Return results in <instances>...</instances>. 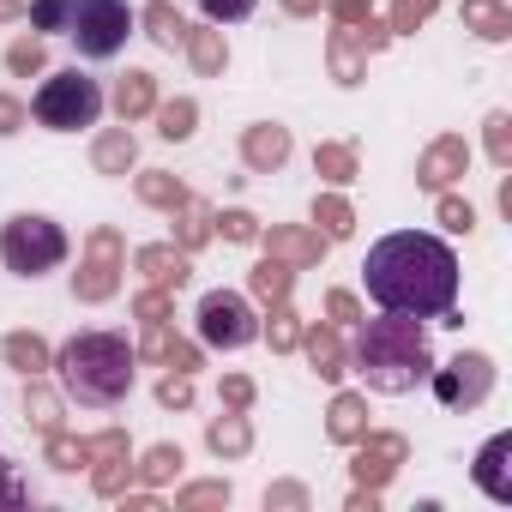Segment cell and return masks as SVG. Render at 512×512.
<instances>
[{
  "instance_id": "ab89813d",
  "label": "cell",
  "mask_w": 512,
  "mask_h": 512,
  "mask_svg": "<svg viewBox=\"0 0 512 512\" xmlns=\"http://www.w3.org/2000/svg\"><path fill=\"white\" fill-rule=\"evenodd\" d=\"M434 199H440L434 211H440V223H446L452 235H470V229H476V211H470V199H458V193H446V187H440Z\"/></svg>"
},
{
  "instance_id": "d6986e66",
  "label": "cell",
  "mask_w": 512,
  "mask_h": 512,
  "mask_svg": "<svg viewBox=\"0 0 512 512\" xmlns=\"http://www.w3.org/2000/svg\"><path fill=\"white\" fill-rule=\"evenodd\" d=\"M302 350H308V362H314V374H320V380H344L350 350H344L338 326H308V332H302Z\"/></svg>"
},
{
  "instance_id": "7a4b0ae2",
  "label": "cell",
  "mask_w": 512,
  "mask_h": 512,
  "mask_svg": "<svg viewBox=\"0 0 512 512\" xmlns=\"http://www.w3.org/2000/svg\"><path fill=\"white\" fill-rule=\"evenodd\" d=\"M350 368H356L374 392H392V398H398V392H410V386H422V380H428V368H434L422 320H410V314H386V308H380V320H368V326H362Z\"/></svg>"
},
{
  "instance_id": "9a60e30c",
  "label": "cell",
  "mask_w": 512,
  "mask_h": 512,
  "mask_svg": "<svg viewBox=\"0 0 512 512\" xmlns=\"http://www.w3.org/2000/svg\"><path fill=\"white\" fill-rule=\"evenodd\" d=\"M241 163H247L253 175L284 169V163H290V127H278V121L247 127V133H241Z\"/></svg>"
},
{
  "instance_id": "e0dca14e",
  "label": "cell",
  "mask_w": 512,
  "mask_h": 512,
  "mask_svg": "<svg viewBox=\"0 0 512 512\" xmlns=\"http://www.w3.org/2000/svg\"><path fill=\"white\" fill-rule=\"evenodd\" d=\"M506 458H512V434H494V440L476 452V464H470L476 488H482L488 500H500V506L512 500V464H506Z\"/></svg>"
},
{
  "instance_id": "11a10c76",
  "label": "cell",
  "mask_w": 512,
  "mask_h": 512,
  "mask_svg": "<svg viewBox=\"0 0 512 512\" xmlns=\"http://www.w3.org/2000/svg\"><path fill=\"white\" fill-rule=\"evenodd\" d=\"M320 7H326V0H284V13H290V19H314Z\"/></svg>"
},
{
  "instance_id": "ac0fdd59",
  "label": "cell",
  "mask_w": 512,
  "mask_h": 512,
  "mask_svg": "<svg viewBox=\"0 0 512 512\" xmlns=\"http://www.w3.org/2000/svg\"><path fill=\"white\" fill-rule=\"evenodd\" d=\"M139 356H151V362H163V368H181V374H193V368H199V350H193V344H181V338L169 332V320H151V326H145Z\"/></svg>"
},
{
  "instance_id": "f6af8a7d",
  "label": "cell",
  "mask_w": 512,
  "mask_h": 512,
  "mask_svg": "<svg viewBox=\"0 0 512 512\" xmlns=\"http://www.w3.org/2000/svg\"><path fill=\"white\" fill-rule=\"evenodd\" d=\"M253 7H260V0H199V13H205L211 25H241Z\"/></svg>"
},
{
  "instance_id": "b9f144b4",
  "label": "cell",
  "mask_w": 512,
  "mask_h": 512,
  "mask_svg": "<svg viewBox=\"0 0 512 512\" xmlns=\"http://www.w3.org/2000/svg\"><path fill=\"white\" fill-rule=\"evenodd\" d=\"M488 157H494L500 169H512V115H506V109L488 115Z\"/></svg>"
},
{
  "instance_id": "603a6c76",
  "label": "cell",
  "mask_w": 512,
  "mask_h": 512,
  "mask_svg": "<svg viewBox=\"0 0 512 512\" xmlns=\"http://www.w3.org/2000/svg\"><path fill=\"white\" fill-rule=\"evenodd\" d=\"M326 434H332L338 446H356V440L368 434V398H362V392H338V398H332V416H326Z\"/></svg>"
},
{
  "instance_id": "816d5d0a",
  "label": "cell",
  "mask_w": 512,
  "mask_h": 512,
  "mask_svg": "<svg viewBox=\"0 0 512 512\" xmlns=\"http://www.w3.org/2000/svg\"><path fill=\"white\" fill-rule=\"evenodd\" d=\"M25 500H31V488L13 476V464H7V458H0V506H25Z\"/></svg>"
},
{
  "instance_id": "4316f807",
  "label": "cell",
  "mask_w": 512,
  "mask_h": 512,
  "mask_svg": "<svg viewBox=\"0 0 512 512\" xmlns=\"http://www.w3.org/2000/svg\"><path fill=\"white\" fill-rule=\"evenodd\" d=\"M205 446H211L217 458H241V452L253 446V428H247V416H241V410H223V416L205 428Z\"/></svg>"
},
{
  "instance_id": "2e32d148",
  "label": "cell",
  "mask_w": 512,
  "mask_h": 512,
  "mask_svg": "<svg viewBox=\"0 0 512 512\" xmlns=\"http://www.w3.org/2000/svg\"><path fill=\"white\" fill-rule=\"evenodd\" d=\"M133 266L145 272V284H151V290H181V284L193 278L187 253H181L175 241H151V247H139V253H133Z\"/></svg>"
},
{
  "instance_id": "f1b7e54d",
  "label": "cell",
  "mask_w": 512,
  "mask_h": 512,
  "mask_svg": "<svg viewBox=\"0 0 512 512\" xmlns=\"http://www.w3.org/2000/svg\"><path fill=\"white\" fill-rule=\"evenodd\" d=\"M139 25H145V37L157 49H181V37H187V25H181V13L169 7V0H151V7L139 13Z\"/></svg>"
},
{
  "instance_id": "f546056e",
  "label": "cell",
  "mask_w": 512,
  "mask_h": 512,
  "mask_svg": "<svg viewBox=\"0 0 512 512\" xmlns=\"http://www.w3.org/2000/svg\"><path fill=\"white\" fill-rule=\"evenodd\" d=\"M290 284H296V266L272 260V253L253 266V296H260V302H290Z\"/></svg>"
},
{
  "instance_id": "277c9868",
  "label": "cell",
  "mask_w": 512,
  "mask_h": 512,
  "mask_svg": "<svg viewBox=\"0 0 512 512\" xmlns=\"http://www.w3.org/2000/svg\"><path fill=\"white\" fill-rule=\"evenodd\" d=\"M31 115H37L49 133L97 127V115H103V85H97V79H85L79 67H67V73L43 79V91L31 97Z\"/></svg>"
},
{
  "instance_id": "7402d4cb",
  "label": "cell",
  "mask_w": 512,
  "mask_h": 512,
  "mask_svg": "<svg viewBox=\"0 0 512 512\" xmlns=\"http://www.w3.org/2000/svg\"><path fill=\"white\" fill-rule=\"evenodd\" d=\"M91 163H97V175H127V169L139 163V139L127 133V121H121V127H109V133L91 145Z\"/></svg>"
},
{
  "instance_id": "83f0119b",
  "label": "cell",
  "mask_w": 512,
  "mask_h": 512,
  "mask_svg": "<svg viewBox=\"0 0 512 512\" xmlns=\"http://www.w3.org/2000/svg\"><path fill=\"white\" fill-rule=\"evenodd\" d=\"M314 229H320L326 241H350V235H356L350 199H344V193H320V199H314Z\"/></svg>"
},
{
  "instance_id": "f35d334b",
  "label": "cell",
  "mask_w": 512,
  "mask_h": 512,
  "mask_svg": "<svg viewBox=\"0 0 512 512\" xmlns=\"http://www.w3.org/2000/svg\"><path fill=\"white\" fill-rule=\"evenodd\" d=\"M7 67H13L19 79H31V73H43V67H49V49H43V37H19V43L7 49Z\"/></svg>"
},
{
  "instance_id": "8fae6325",
  "label": "cell",
  "mask_w": 512,
  "mask_h": 512,
  "mask_svg": "<svg viewBox=\"0 0 512 512\" xmlns=\"http://www.w3.org/2000/svg\"><path fill=\"white\" fill-rule=\"evenodd\" d=\"M398 464H404V434H362L356 440V464H350V476H356V488H386L392 476H398Z\"/></svg>"
},
{
  "instance_id": "8d00e7d4",
  "label": "cell",
  "mask_w": 512,
  "mask_h": 512,
  "mask_svg": "<svg viewBox=\"0 0 512 512\" xmlns=\"http://www.w3.org/2000/svg\"><path fill=\"white\" fill-rule=\"evenodd\" d=\"M434 7H440V0H392L386 31H392V37H410V31H422V25L434 19Z\"/></svg>"
},
{
  "instance_id": "f5cc1de1",
  "label": "cell",
  "mask_w": 512,
  "mask_h": 512,
  "mask_svg": "<svg viewBox=\"0 0 512 512\" xmlns=\"http://www.w3.org/2000/svg\"><path fill=\"white\" fill-rule=\"evenodd\" d=\"M266 506H308V488H296V482H278V488H266Z\"/></svg>"
},
{
  "instance_id": "3957f363",
  "label": "cell",
  "mask_w": 512,
  "mask_h": 512,
  "mask_svg": "<svg viewBox=\"0 0 512 512\" xmlns=\"http://www.w3.org/2000/svg\"><path fill=\"white\" fill-rule=\"evenodd\" d=\"M133 362H139V350L127 338H115V332H79L73 344H61V356L49 368L61 374V386H67L73 404L109 410V404H121L133 392Z\"/></svg>"
},
{
  "instance_id": "836d02e7",
  "label": "cell",
  "mask_w": 512,
  "mask_h": 512,
  "mask_svg": "<svg viewBox=\"0 0 512 512\" xmlns=\"http://www.w3.org/2000/svg\"><path fill=\"white\" fill-rule=\"evenodd\" d=\"M314 175H326L332 187L356 181V145H320L314 151Z\"/></svg>"
},
{
  "instance_id": "ba28073f",
  "label": "cell",
  "mask_w": 512,
  "mask_h": 512,
  "mask_svg": "<svg viewBox=\"0 0 512 512\" xmlns=\"http://www.w3.org/2000/svg\"><path fill=\"white\" fill-rule=\"evenodd\" d=\"M253 338H260V320H253L247 296L211 290V296L199 302V344H211V350H241V344H253Z\"/></svg>"
},
{
  "instance_id": "44dd1931",
  "label": "cell",
  "mask_w": 512,
  "mask_h": 512,
  "mask_svg": "<svg viewBox=\"0 0 512 512\" xmlns=\"http://www.w3.org/2000/svg\"><path fill=\"white\" fill-rule=\"evenodd\" d=\"M181 49H187V61H193V73H199V79H217V73L229 67V43H223V31H217V25L187 31V37H181Z\"/></svg>"
},
{
  "instance_id": "5bb4252c",
  "label": "cell",
  "mask_w": 512,
  "mask_h": 512,
  "mask_svg": "<svg viewBox=\"0 0 512 512\" xmlns=\"http://www.w3.org/2000/svg\"><path fill=\"white\" fill-rule=\"evenodd\" d=\"M260 241H266L272 260H284V266H320V260H326V247H332L320 229H290V223L260 229Z\"/></svg>"
},
{
  "instance_id": "7dc6e473",
  "label": "cell",
  "mask_w": 512,
  "mask_h": 512,
  "mask_svg": "<svg viewBox=\"0 0 512 512\" xmlns=\"http://www.w3.org/2000/svg\"><path fill=\"white\" fill-rule=\"evenodd\" d=\"M169 308H175V290H145V296L133 302L139 326H151V320H169Z\"/></svg>"
},
{
  "instance_id": "74e56055",
  "label": "cell",
  "mask_w": 512,
  "mask_h": 512,
  "mask_svg": "<svg viewBox=\"0 0 512 512\" xmlns=\"http://www.w3.org/2000/svg\"><path fill=\"white\" fill-rule=\"evenodd\" d=\"M205 506H229V482H187L175 494V512H205Z\"/></svg>"
},
{
  "instance_id": "f907efd6",
  "label": "cell",
  "mask_w": 512,
  "mask_h": 512,
  "mask_svg": "<svg viewBox=\"0 0 512 512\" xmlns=\"http://www.w3.org/2000/svg\"><path fill=\"white\" fill-rule=\"evenodd\" d=\"M253 404V380L247 374H223V410H247Z\"/></svg>"
},
{
  "instance_id": "8992f818",
  "label": "cell",
  "mask_w": 512,
  "mask_h": 512,
  "mask_svg": "<svg viewBox=\"0 0 512 512\" xmlns=\"http://www.w3.org/2000/svg\"><path fill=\"white\" fill-rule=\"evenodd\" d=\"M133 25H139V13L127 7V0H79L67 37L79 43V55H85V61H109V55H121V49H127Z\"/></svg>"
},
{
  "instance_id": "ee69618b",
  "label": "cell",
  "mask_w": 512,
  "mask_h": 512,
  "mask_svg": "<svg viewBox=\"0 0 512 512\" xmlns=\"http://www.w3.org/2000/svg\"><path fill=\"white\" fill-rule=\"evenodd\" d=\"M211 229L223 241H260V217L253 211H223V217H211Z\"/></svg>"
},
{
  "instance_id": "cb8c5ba5",
  "label": "cell",
  "mask_w": 512,
  "mask_h": 512,
  "mask_svg": "<svg viewBox=\"0 0 512 512\" xmlns=\"http://www.w3.org/2000/svg\"><path fill=\"white\" fill-rule=\"evenodd\" d=\"M464 31H476L482 43H506L512 37V7L506 0H464Z\"/></svg>"
},
{
  "instance_id": "1f68e13d",
  "label": "cell",
  "mask_w": 512,
  "mask_h": 512,
  "mask_svg": "<svg viewBox=\"0 0 512 512\" xmlns=\"http://www.w3.org/2000/svg\"><path fill=\"white\" fill-rule=\"evenodd\" d=\"M133 193H139L145 205H157V211H175V205L187 199V187H181V181H175L169 169H145V175L133 181Z\"/></svg>"
},
{
  "instance_id": "bcb514c9",
  "label": "cell",
  "mask_w": 512,
  "mask_h": 512,
  "mask_svg": "<svg viewBox=\"0 0 512 512\" xmlns=\"http://www.w3.org/2000/svg\"><path fill=\"white\" fill-rule=\"evenodd\" d=\"M157 404H169V410H187L193 404V374H163V386H157Z\"/></svg>"
},
{
  "instance_id": "4fadbf2b",
  "label": "cell",
  "mask_w": 512,
  "mask_h": 512,
  "mask_svg": "<svg viewBox=\"0 0 512 512\" xmlns=\"http://www.w3.org/2000/svg\"><path fill=\"white\" fill-rule=\"evenodd\" d=\"M121 446H127L121 428H103V434H91V440H73V434L55 428V434H49V464L73 476V470H85V464H97L103 452H121Z\"/></svg>"
},
{
  "instance_id": "ffe728a7",
  "label": "cell",
  "mask_w": 512,
  "mask_h": 512,
  "mask_svg": "<svg viewBox=\"0 0 512 512\" xmlns=\"http://www.w3.org/2000/svg\"><path fill=\"white\" fill-rule=\"evenodd\" d=\"M0 356H7V368H19L25 380L49 374V362H55V350H49L37 332H7V338H0Z\"/></svg>"
},
{
  "instance_id": "60d3db41",
  "label": "cell",
  "mask_w": 512,
  "mask_h": 512,
  "mask_svg": "<svg viewBox=\"0 0 512 512\" xmlns=\"http://www.w3.org/2000/svg\"><path fill=\"white\" fill-rule=\"evenodd\" d=\"M73 7H79V0H31V25L37 31H67L73 25Z\"/></svg>"
},
{
  "instance_id": "4dcf8cb0",
  "label": "cell",
  "mask_w": 512,
  "mask_h": 512,
  "mask_svg": "<svg viewBox=\"0 0 512 512\" xmlns=\"http://www.w3.org/2000/svg\"><path fill=\"white\" fill-rule=\"evenodd\" d=\"M151 115H157V133H163L169 145H181V139L193 133V121H199V103H193V97H169V103H157Z\"/></svg>"
},
{
  "instance_id": "d590c367",
  "label": "cell",
  "mask_w": 512,
  "mask_h": 512,
  "mask_svg": "<svg viewBox=\"0 0 512 512\" xmlns=\"http://www.w3.org/2000/svg\"><path fill=\"white\" fill-rule=\"evenodd\" d=\"M260 332H266V344H272V350H296V344H302V320H296V308H290V302H272V320H266Z\"/></svg>"
},
{
  "instance_id": "d4e9b609",
  "label": "cell",
  "mask_w": 512,
  "mask_h": 512,
  "mask_svg": "<svg viewBox=\"0 0 512 512\" xmlns=\"http://www.w3.org/2000/svg\"><path fill=\"white\" fill-rule=\"evenodd\" d=\"M157 109V79L151 73H121V85H115V115L133 127V121H145Z\"/></svg>"
},
{
  "instance_id": "db71d44e",
  "label": "cell",
  "mask_w": 512,
  "mask_h": 512,
  "mask_svg": "<svg viewBox=\"0 0 512 512\" xmlns=\"http://www.w3.org/2000/svg\"><path fill=\"white\" fill-rule=\"evenodd\" d=\"M19 127H25V109L13 97H0V133H19Z\"/></svg>"
},
{
  "instance_id": "e575fe53",
  "label": "cell",
  "mask_w": 512,
  "mask_h": 512,
  "mask_svg": "<svg viewBox=\"0 0 512 512\" xmlns=\"http://www.w3.org/2000/svg\"><path fill=\"white\" fill-rule=\"evenodd\" d=\"M181 464H187V458H181V446H151V452L139 458V470H133V476H139V482H151V488H163L169 476H181Z\"/></svg>"
},
{
  "instance_id": "681fc988",
  "label": "cell",
  "mask_w": 512,
  "mask_h": 512,
  "mask_svg": "<svg viewBox=\"0 0 512 512\" xmlns=\"http://www.w3.org/2000/svg\"><path fill=\"white\" fill-rule=\"evenodd\" d=\"M326 314H332L338 326H356V320H362V302H356L350 290H332V296H326Z\"/></svg>"
},
{
  "instance_id": "d6a6232c",
  "label": "cell",
  "mask_w": 512,
  "mask_h": 512,
  "mask_svg": "<svg viewBox=\"0 0 512 512\" xmlns=\"http://www.w3.org/2000/svg\"><path fill=\"white\" fill-rule=\"evenodd\" d=\"M127 482H133V458H127V446H121V452H103L97 470H91V488H97L103 500H115V494H127Z\"/></svg>"
},
{
  "instance_id": "6da1fadb",
  "label": "cell",
  "mask_w": 512,
  "mask_h": 512,
  "mask_svg": "<svg viewBox=\"0 0 512 512\" xmlns=\"http://www.w3.org/2000/svg\"><path fill=\"white\" fill-rule=\"evenodd\" d=\"M368 296L386 314H410V320H440L458 302V253L440 235L422 229H398L386 241L368 247Z\"/></svg>"
},
{
  "instance_id": "52a82bcc",
  "label": "cell",
  "mask_w": 512,
  "mask_h": 512,
  "mask_svg": "<svg viewBox=\"0 0 512 512\" xmlns=\"http://www.w3.org/2000/svg\"><path fill=\"white\" fill-rule=\"evenodd\" d=\"M121 272H127V241H121V229L103 223V229L85 235V260L73 272V296L79 302H109L121 290Z\"/></svg>"
},
{
  "instance_id": "7bdbcfd3",
  "label": "cell",
  "mask_w": 512,
  "mask_h": 512,
  "mask_svg": "<svg viewBox=\"0 0 512 512\" xmlns=\"http://www.w3.org/2000/svg\"><path fill=\"white\" fill-rule=\"evenodd\" d=\"M25 416H31L43 434H55V428H61V404H55V398H49L37 380H31V392H25Z\"/></svg>"
},
{
  "instance_id": "c3c4849f",
  "label": "cell",
  "mask_w": 512,
  "mask_h": 512,
  "mask_svg": "<svg viewBox=\"0 0 512 512\" xmlns=\"http://www.w3.org/2000/svg\"><path fill=\"white\" fill-rule=\"evenodd\" d=\"M326 13H332V25H362V19H374L368 0H326Z\"/></svg>"
},
{
  "instance_id": "7c38bea8",
  "label": "cell",
  "mask_w": 512,
  "mask_h": 512,
  "mask_svg": "<svg viewBox=\"0 0 512 512\" xmlns=\"http://www.w3.org/2000/svg\"><path fill=\"white\" fill-rule=\"evenodd\" d=\"M464 169H470V145H464V133H440V139L416 157V187L440 193V187H452Z\"/></svg>"
},
{
  "instance_id": "484cf974",
  "label": "cell",
  "mask_w": 512,
  "mask_h": 512,
  "mask_svg": "<svg viewBox=\"0 0 512 512\" xmlns=\"http://www.w3.org/2000/svg\"><path fill=\"white\" fill-rule=\"evenodd\" d=\"M211 217H217V211H211L205 199H193V193H187V199L175 205V247H181V253L205 247V241H211Z\"/></svg>"
},
{
  "instance_id": "9c48e42d",
  "label": "cell",
  "mask_w": 512,
  "mask_h": 512,
  "mask_svg": "<svg viewBox=\"0 0 512 512\" xmlns=\"http://www.w3.org/2000/svg\"><path fill=\"white\" fill-rule=\"evenodd\" d=\"M392 43V31L380 19H362V25H338L332 43H326V61H332V79L338 85H362L368 79V55H380Z\"/></svg>"
},
{
  "instance_id": "30bf717a",
  "label": "cell",
  "mask_w": 512,
  "mask_h": 512,
  "mask_svg": "<svg viewBox=\"0 0 512 512\" xmlns=\"http://www.w3.org/2000/svg\"><path fill=\"white\" fill-rule=\"evenodd\" d=\"M428 380H434V398L446 410H476L494 392V362L482 350H470V356H452L446 368H428Z\"/></svg>"
},
{
  "instance_id": "5b68a950",
  "label": "cell",
  "mask_w": 512,
  "mask_h": 512,
  "mask_svg": "<svg viewBox=\"0 0 512 512\" xmlns=\"http://www.w3.org/2000/svg\"><path fill=\"white\" fill-rule=\"evenodd\" d=\"M0 260H7V272H19V278H43V272H55L67 260V235H61L55 217L25 211V217H13L0 229Z\"/></svg>"
}]
</instances>
